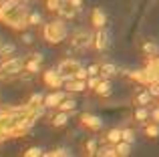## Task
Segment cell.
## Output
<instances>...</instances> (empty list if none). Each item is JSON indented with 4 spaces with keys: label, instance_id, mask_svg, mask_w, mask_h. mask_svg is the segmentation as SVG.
Listing matches in <instances>:
<instances>
[{
    "label": "cell",
    "instance_id": "6da1fadb",
    "mask_svg": "<svg viewBox=\"0 0 159 157\" xmlns=\"http://www.w3.org/2000/svg\"><path fill=\"white\" fill-rule=\"evenodd\" d=\"M28 16L30 12L26 4H22V0H0V22H4L6 26L24 30L26 26H30Z\"/></svg>",
    "mask_w": 159,
    "mask_h": 157
},
{
    "label": "cell",
    "instance_id": "7a4b0ae2",
    "mask_svg": "<svg viewBox=\"0 0 159 157\" xmlns=\"http://www.w3.org/2000/svg\"><path fill=\"white\" fill-rule=\"evenodd\" d=\"M43 34H44V40H47L48 44H61L62 40L66 38L69 30H66V24L62 22V20H51V22L44 24Z\"/></svg>",
    "mask_w": 159,
    "mask_h": 157
},
{
    "label": "cell",
    "instance_id": "3957f363",
    "mask_svg": "<svg viewBox=\"0 0 159 157\" xmlns=\"http://www.w3.org/2000/svg\"><path fill=\"white\" fill-rule=\"evenodd\" d=\"M26 67V59L20 56H10V59L0 63V78H10V77H18L20 73H24Z\"/></svg>",
    "mask_w": 159,
    "mask_h": 157
},
{
    "label": "cell",
    "instance_id": "277c9868",
    "mask_svg": "<svg viewBox=\"0 0 159 157\" xmlns=\"http://www.w3.org/2000/svg\"><path fill=\"white\" fill-rule=\"evenodd\" d=\"M43 81L48 89H61V87H65V75H62L58 69H48V71H44Z\"/></svg>",
    "mask_w": 159,
    "mask_h": 157
},
{
    "label": "cell",
    "instance_id": "5b68a950",
    "mask_svg": "<svg viewBox=\"0 0 159 157\" xmlns=\"http://www.w3.org/2000/svg\"><path fill=\"white\" fill-rule=\"evenodd\" d=\"M93 38H95V32L77 30L73 34V38H70V43H73V47H77V48H87V47L93 44Z\"/></svg>",
    "mask_w": 159,
    "mask_h": 157
},
{
    "label": "cell",
    "instance_id": "8992f818",
    "mask_svg": "<svg viewBox=\"0 0 159 157\" xmlns=\"http://www.w3.org/2000/svg\"><path fill=\"white\" fill-rule=\"evenodd\" d=\"M83 65L79 63V61H75V59H65V61H61V65H58V71L65 75V81H69V78H73L75 77V73L81 69Z\"/></svg>",
    "mask_w": 159,
    "mask_h": 157
},
{
    "label": "cell",
    "instance_id": "52a82bcc",
    "mask_svg": "<svg viewBox=\"0 0 159 157\" xmlns=\"http://www.w3.org/2000/svg\"><path fill=\"white\" fill-rule=\"evenodd\" d=\"M81 125H85L87 129H91V131H99L103 127V121L97 117V115H91V113H83L81 117Z\"/></svg>",
    "mask_w": 159,
    "mask_h": 157
},
{
    "label": "cell",
    "instance_id": "ba28073f",
    "mask_svg": "<svg viewBox=\"0 0 159 157\" xmlns=\"http://www.w3.org/2000/svg\"><path fill=\"white\" fill-rule=\"evenodd\" d=\"M93 47L97 48V51H105V48L109 47V32L105 30V26H103V28H97L95 38H93Z\"/></svg>",
    "mask_w": 159,
    "mask_h": 157
},
{
    "label": "cell",
    "instance_id": "9c48e42d",
    "mask_svg": "<svg viewBox=\"0 0 159 157\" xmlns=\"http://www.w3.org/2000/svg\"><path fill=\"white\" fill-rule=\"evenodd\" d=\"M40 63H43V55H40V52H34L32 56H28V59H26L24 73H28V75H36V73L40 71Z\"/></svg>",
    "mask_w": 159,
    "mask_h": 157
},
{
    "label": "cell",
    "instance_id": "30bf717a",
    "mask_svg": "<svg viewBox=\"0 0 159 157\" xmlns=\"http://www.w3.org/2000/svg\"><path fill=\"white\" fill-rule=\"evenodd\" d=\"M87 81H81V78H69L65 81V91L66 93H83L87 89Z\"/></svg>",
    "mask_w": 159,
    "mask_h": 157
},
{
    "label": "cell",
    "instance_id": "8fae6325",
    "mask_svg": "<svg viewBox=\"0 0 159 157\" xmlns=\"http://www.w3.org/2000/svg\"><path fill=\"white\" fill-rule=\"evenodd\" d=\"M65 97H66V95L62 93V91H57V89H54L51 95H47V97H44V107H58Z\"/></svg>",
    "mask_w": 159,
    "mask_h": 157
},
{
    "label": "cell",
    "instance_id": "7c38bea8",
    "mask_svg": "<svg viewBox=\"0 0 159 157\" xmlns=\"http://www.w3.org/2000/svg\"><path fill=\"white\" fill-rule=\"evenodd\" d=\"M91 22H93V26L95 28H103L107 24V16H105V12L101 10V8H95L93 12H91Z\"/></svg>",
    "mask_w": 159,
    "mask_h": 157
},
{
    "label": "cell",
    "instance_id": "4fadbf2b",
    "mask_svg": "<svg viewBox=\"0 0 159 157\" xmlns=\"http://www.w3.org/2000/svg\"><path fill=\"white\" fill-rule=\"evenodd\" d=\"M77 10H79V8H77V6H73V4L66 0V2L62 4L61 8H58V16H61V18H75Z\"/></svg>",
    "mask_w": 159,
    "mask_h": 157
},
{
    "label": "cell",
    "instance_id": "5bb4252c",
    "mask_svg": "<svg viewBox=\"0 0 159 157\" xmlns=\"http://www.w3.org/2000/svg\"><path fill=\"white\" fill-rule=\"evenodd\" d=\"M97 95H101V97H109L111 95V83H109V78H103L101 77V81H99V85H97Z\"/></svg>",
    "mask_w": 159,
    "mask_h": 157
},
{
    "label": "cell",
    "instance_id": "9a60e30c",
    "mask_svg": "<svg viewBox=\"0 0 159 157\" xmlns=\"http://www.w3.org/2000/svg\"><path fill=\"white\" fill-rule=\"evenodd\" d=\"M107 141L111 145H117L119 141H123V129H111L107 133Z\"/></svg>",
    "mask_w": 159,
    "mask_h": 157
},
{
    "label": "cell",
    "instance_id": "2e32d148",
    "mask_svg": "<svg viewBox=\"0 0 159 157\" xmlns=\"http://www.w3.org/2000/svg\"><path fill=\"white\" fill-rule=\"evenodd\" d=\"M115 75H117V67L115 65H111V63L101 65V77L103 78H113Z\"/></svg>",
    "mask_w": 159,
    "mask_h": 157
},
{
    "label": "cell",
    "instance_id": "e0dca14e",
    "mask_svg": "<svg viewBox=\"0 0 159 157\" xmlns=\"http://www.w3.org/2000/svg\"><path fill=\"white\" fill-rule=\"evenodd\" d=\"M51 123H52L54 127H65L66 123H69V113H66V111H61L58 115H54V117H52Z\"/></svg>",
    "mask_w": 159,
    "mask_h": 157
},
{
    "label": "cell",
    "instance_id": "ac0fdd59",
    "mask_svg": "<svg viewBox=\"0 0 159 157\" xmlns=\"http://www.w3.org/2000/svg\"><path fill=\"white\" fill-rule=\"evenodd\" d=\"M26 107H32V109H36V107H44V95L43 93H34L30 99H28Z\"/></svg>",
    "mask_w": 159,
    "mask_h": 157
},
{
    "label": "cell",
    "instance_id": "d6986e66",
    "mask_svg": "<svg viewBox=\"0 0 159 157\" xmlns=\"http://www.w3.org/2000/svg\"><path fill=\"white\" fill-rule=\"evenodd\" d=\"M14 51H16V47L14 44H0V59L2 61H6V59H10L12 55H14Z\"/></svg>",
    "mask_w": 159,
    "mask_h": 157
},
{
    "label": "cell",
    "instance_id": "ffe728a7",
    "mask_svg": "<svg viewBox=\"0 0 159 157\" xmlns=\"http://www.w3.org/2000/svg\"><path fill=\"white\" fill-rule=\"evenodd\" d=\"M58 109H61V111H66V113H70V111L77 109V101H75V99H70V97H65V99H62V103L58 105Z\"/></svg>",
    "mask_w": 159,
    "mask_h": 157
},
{
    "label": "cell",
    "instance_id": "44dd1931",
    "mask_svg": "<svg viewBox=\"0 0 159 157\" xmlns=\"http://www.w3.org/2000/svg\"><path fill=\"white\" fill-rule=\"evenodd\" d=\"M115 149H117V155L127 157L129 153H131V143H129V141H119V143L115 145Z\"/></svg>",
    "mask_w": 159,
    "mask_h": 157
},
{
    "label": "cell",
    "instance_id": "7402d4cb",
    "mask_svg": "<svg viewBox=\"0 0 159 157\" xmlns=\"http://www.w3.org/2000/svg\"><path fill=\"white\" fill-rule=\"evenodd\" d=\"M145 135H147L149 139H157L159 137V123H149V125H145Z\"/></svg>",
    "mask_w": 159,
    "mask_h": 157
},
{
    "label": "cell",
    "instance_id": "603a6c76",
    "mask_svg": "<svg viewBox=\"0 0 159 157\" xmlns=\"http://www.w3.org/2000/svg\"><path fill=\"white\" fill-rule=\"evenodd\" d=\"M147 117H149V111H147V107H145V105H141L139 109L135 111V121H139V123H145V121H147Z\"/></svg>",
    "mask_w": 159,
    "mask_h": 157
},
{
    "label": "cell",
    "instance_id": "cb8c5ba5",
    "mask_svg": "<svg viewBox=\"0 0 159 157\" xmlns=\"http://www.w3.org/2000/svg\"><path fill=\"white\" fill-rule=\"evenodd\" d=\"M143 52H147L149 56H157L159 55V47L155 43H145L143 44Z\"/></svg>",
    "mask_w": 159,
    "mask_h": 157
},
{
    "label": "cell",
    "instance_id": "d4e9b609",
    "mask_svg": "<svg viewBox=\"0 0 159 157\" xmlns=\"http://www.w3.org/2000/svg\"><path fill=\"white\" fill-rule=\"evenodd\" d=\"M151 91H143V93H139V95H137V103H139V105H145V107H147V103L149 101H151Z\"/></svg>",
    "mask_w": 159,
    "mask_h": 157
},
{
    "label": "cell",
    "instance_id": "484cf974",
    "mask_svg": "<svg viewBox=\"0 0 159 157\" xmlns=\"http://www.w3.org/2000/svg\"><path fill=\"white\" fill-rule=\"evenodd\" d=\"M147 67L151 69V71L157 75V78H159V56H151V59L147 61Z\"/></svg>",
    "mask_w": 159,
    "mask_h": 157
},
{
    "label": "cell",
    "instance_id": "4316f807",
    "mask_svg": "<svg viewBox=\"0 0 159 157\" xmlns=\"http://www.w3.org/2000/svg\"><path fill=\"white\" fill-rule=\"evenodd\" d=\"M65 2H66V0H47V8L52 10V12H58V8H61Z\"/></svg>",
    "mask_w": 159,
    "mask_h": 157
},
{
    "label": "cell",
    "instance_id": "83f0119b",
    "mask_svg": "<svg viewBox=\"0 0 159 157\" xmlns=\"http://www.w3.org/2000/svg\"><path fill=\"white\" fill-rule=\"evenodd\" d=\"M47 157H66L69 155V151L65 149V147H57L54 151H48V153H44Z\"/></svg>",
    "mask_w": 159,
    "mask_h": 157
},
{
    "label": "cell",
    "instance_id": "f1b7e54d",
    "mask_svg": "<svg viewBox=\"0 0 159 157\" xmlns=\"http://www.w3.org/2000/svg\"><path fill=\"white\" fill-rule=\"evenodd\" d=\"M22 155L24 157H39V155H44V153H43V149H40V147H28Z\"/></svg>",
    "mask_w": 159,
    "mask_h": 157
},
{
    "label": "cell",
    "instance_id": "f546056e",
    "mask_svg": "<svg viewBox=\"0 0 159 157\" xmlns=\"http://www.w3.org/2000/svg\"><path fill=\"white\" fill-rule=\"evenodd\" d=\"M97 153H99L97 141H95V139H91V141L87 143V155H97Z\"/></svg>",
    "mask_w": 159,
    "mask_h": 157
},
{
    "label": "cell",
    "instance_id": "4dcf8cb0",
    "mask_svg": "<svg viewBox=\"0 0 159 157\" xmlns=\"http://www.w3.org/2000/svg\"><path fill=\"white\" fill-rule=\"evenodd\" d=\"M89 77H91V75H89V69H83V67H81L77 73H75V77H73V78H81V81H87Z\"/></svg>",
    "mask_w": 159,
    "mask_h": 157
},
{
    "label": "cell",
    "instance_id": "1f68e13d",
    "mask_svg": "<svg viewBox=\"0 0 159 157\" xmlns=\"http://www.w3.org/2000/svg\"><path fill=\"white\" fill-rule=\"evenodd\" d=\"M99 81H101V77H89V78H87V85H89V89H97Z\"/></svg>",
    "mask_w": 159,
    "mask_h": 157
},
{
    "label": "cell",
    "instance_id": "d6a6232c",
    "mask_svg": "<svg viewBox=\"0 0 159 157\" xmlns=\"http://www.w3.org/2000/svg\"><path fill=\"white\" fill-rule=\"evenodd\" d=\"M133 135H135V133H133L131 129H123V141H129V143H133V139H135Z\"/></svg>",
    "mask_w": 159,
    "mask_h": 157
},
{
    "label": "cell",
    "instance_id": "836d02e7",
    "mask_svg": "<svg viewBox=\"0 0 159 157\" xmlns=\"http://www.w3.org/2000/svg\"><path fill=\"white\" fill-rule=\"evenodd\" d=\"M28 22H30L32 26H36V24L40 22V14H39V12H32V14L28 16Z\"/></svg>",
    "mask_w": 159,
    "mask_h": 157
},
{
    "label": "cell",
    "instance_id": "e575fe53",
    "mask_svg": "<svg viewBox=\"0 0 159 157\" xmlns=\"http://www.w3.org/2000/svg\"><path fill=\"white\" fill-rule=\"evenodd\" d=\"M70 4H73V6H77V8H81L83 6V0H69Z\"/></svg>",
    "mask_w": 159,
    "mask_h": 157
},
{
    "label": "cell",
    "instance_id": "d590c367",
    "mask_svg": "<svg viewBox=\"0 0 159 157\" xmlns=\"http://www.w3.org/2000/svg\"><path fill=\"white\" fill-rule=\"evenodd\" d=\"M151 117H153V121H157V123H159V109L153 111V113H151Z\"/></svg>",
    "mask_w": 159,
    "mask_h": 157
},
{
    "label": "cell",
    "instance_id": "8d00e7d4",
    "mask_svg": "<svg viewBox=\"0 0 159 157\" xmlns=\"http://www.w3.org/2000/svg\"><path fill=\"white\" fill-rule=\"evenodd\" d=\"M22 38H24V43H32V36H30V34H24Z\"/></svg>",
    "mask_w": 159,
    "mask_h": 157
},
{
    "label": "cell",
    "instance_id": "74e56055",
    "mask_svg": "<svg viewBox=\"0 0 159 157\" xmlns=\"http://www.w3.org/2000/svg\"><path fill=\"white\" fill-rule=\"evenodd\" d=\"M0 44H2V43H0Z\"/></svg>",
    "mask_w": 159,
    "mask_h": 157
}]
</instances>
